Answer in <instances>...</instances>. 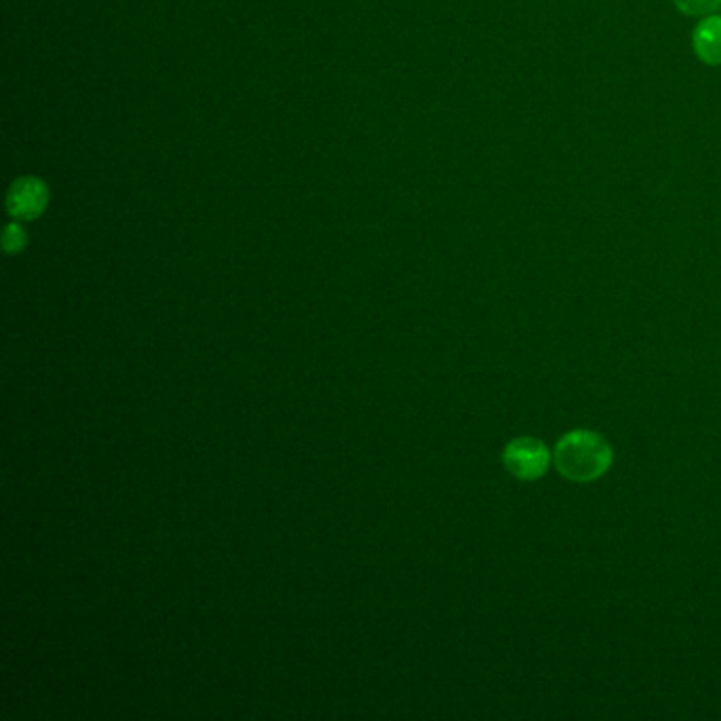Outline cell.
<instances>
[{
  "instance_id": "cell-1",
  "label": "cell",
  "mask_w": 721,
  "mask_h": 721,
  "mask_svg": "<svg viewBox=\"0 0 721 721\" xmlns=\"http://www.w3.org/2000/svg\"><path fill=\"white\" fill-rule=\"evenodd\" d=\"M612 447L590 430L565 434L554 449V466L573 483H593L612 466Z\"/></svg>"
},
{
  "instance_id": "cell-2",
  "label": "cell",
  "mask_w": 721,
  "mask_h": 721,
  "mask_svg": "<svg viewBox=\"0 0 721 721\" xmlns=\"http://www.w3.org/2000/svg\"><path fill=\"white\" fill-rule=\"evenodd\" d=\"M504 466L516 478L535 480L548 470L550 453L538 438H516L504 451Z\"/></svg>"
},
{
  "instance_id": "cell-3",
  "label": "cell",
  "mask_w": 721,
  "mask_h": 721,
  "mask_svg": "<svg viewBox=\"0 0 721 721\" xmlns=\"http://www.w3.org/2000/svg\"><path fill=\"white\" fill-rule=\"evenodd\" d=\"M7 203H9L11 214L17 218L39 216L45 210V203H47L45 184L34 178H24L20 182H15V187L11 189Z\"/></svg>"
},
{
  "instance_id": "cell-4",
  "label": "cell",
  "mask_w": 721,
  "mask_h": 721,
  "mask_svg": "<svg viewBox=\"0 0 721 721\" xmlns=\"http://www.w3.org/2000/svg\"><path fill=\"white\" fill-rule=\"evenodd\" d=\"M692 45L702 62L709 66H719L721 64V17L709 15L707 20H702L694 30Z\"/></svg>"
},
{
  "instance_id": "cell-5",
  "label": "cell",
  "mask_w": 721,
  "mask_h": 721,
  "mask_svg": "<svg viewBox=\"0 0 721 721\" xmlns=\"http://www.w3.org/2000/svg\"><path fill=\"white\" fill-rule=\"evenodd\" d=\"M675 7L690 17H705L721 7V0H673Z\"/></svg>"
},
{
  "instance_id": "cell-6",
  "label": "cell",
  "mask_w": 721,
  "mask_h": 721,
  "mask_svg": "<svg viewBox=\"0 0 721 721\" xmlns=\"http://www.w3.org/2000/svg\"><path fill=\"white\" fill-rule=\"evenodd\" d=\"M24 242H26L24 231H22L20 227H17V225H11V227L7 229V233H5V248H7V252L22 250Z\"/></svg>"
}]
</instances>
